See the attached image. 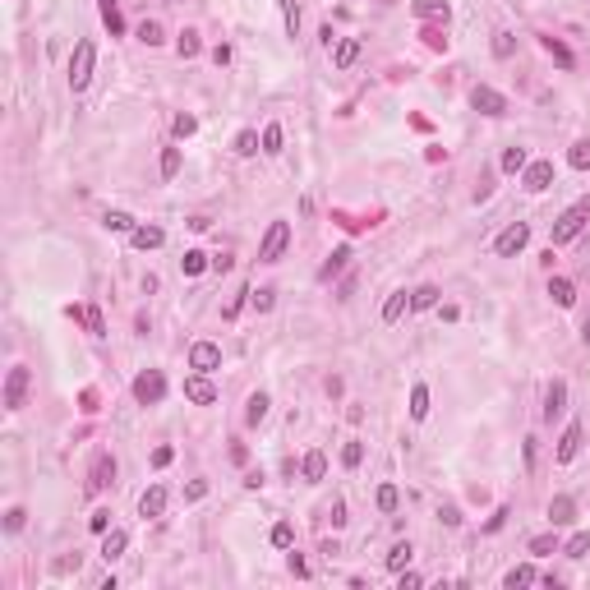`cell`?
<instances>
[{
  "mask_svg": "<svg viewBox=\"0 0 590 590\" xmlns=\"http://www.w3.org/2000/svg\"><path fill=\"white\" fill-rule=\"evenodd\" d=\"M92 65H97V46H92V42H78V46H74V56H69V88H74V92L88 88Z\"/></svg>",
  "mask_w": 590,
  "mask_h": 590,
  "instance_id": "cell-1",
  "label": "cell"
},
{
  "mask_svg": "<svg viewBox=\"0 0 590 590\" xmlns=\"http://www.w3.org/2000/svg\"><path fill=\"white\" fill-rule=\"evenodd\" d=\"M586 217H590V199L572 203V208L554 222V245H568V240H577V235H581V226H586Z\"/></svg>",
  "mask_w": 590,
  "mask_h": 590,
  "instance_id": "cell-2",
  "label": "cell"
},
{
  "mask_svg": "<svg viewBox=\"0 0 590 590\" xmlns=\"http://www.w3.org/2000/svg\"><path fill=\"white\" fill-rule=\"evenodd\" d=\"M28 388H33V374L23 365H14L10 374H5V411H23V406H28Z\"/></svg>",
  "mask_w": 590,
  "mask_h": 590,
  "instance_id": "cell-3",
  "label": "cell"
},
{
  "mask_svg": "<svg viewBox=\"0 0 590 590\" xmlns=\"http://www.w3.org/2000/svg\"><path fill=\"white\" fill-rule=\"evenodd\" d=\"M162 397H167V379H162V369H143V374L134 379V401H139V406H157Z\"/></svg>",
  "mask_w": 590,
  "mask_h": 590,
  "instance_id": "cell-4",
  "label": "cell"
},
{
  "mask_svg": "<svg viewBox=\"0 0 590 590\" xmlns=\"http://www.w3.org/2000/svg\"><path fill=\"white\" fill-rule=\"evenodd\" d=\"M286 245H290V226L286 222H272V226H267V235H263V245H258V263H277V258L286 254Z\"/></svg>",
  "mask_w": 590,
  "mask_h": 590,
  "instance_id": "cell-5",
  "label": "cell"
},
{
  "mask_svg": "<svg viewBox=\"0 0 590 590\" xmlns=\"http://www.w3.org/2000/svg\"><path fill=\"white\" fill-rule=\"evenodd\" d=\"M526 245H531V226H526V222H512L507 231L498 235V240H493V254H498V258H517Z\"/></svg>",
  "mask_w": 590,
  "mask_h": 590,
  "instance_id": "cell-6",
  "label": "cell"
},
{
  "mask_svg": "<svg viewBox=\"0 0 590 590\" xmlns=\"http://www.w3.org/2000/svg\"><path fill=\"white\" fill-rule=\"evenodd\" d=\"M190 369H194V374L222 369V346H217V342H194L190 346Z\"/></svg>",
  "mask_w": 590,
  "mask_h": 590,
  "instance_id": "cell-7",
  "label": "cell"
},
{
  "mask_svg": "<svg viewBox=\"0 0 590 590\" xmlns=\"http://www.w3.org/2000/svg\"><path fill=\"white\" fill-rule=\"evenodd\" d=\"M470 106H475L479 115H507V97H503L498 88H489V83H479V88L470 92Z\"/></svg>",
  "mask_w": 590,
  "mask_h": 590,
  "instance_id": "cell-8",
  "label": "cell"
},
{
  "mask_svg": "<svg viewBox=\"0 0 590 590\" xmlns=\"http://www.w3.org/2000/svg\"><path fill=\"white\" fill-rule=\"evenodd\" d=\"M111 484H115V457L101 452V457L92 461V470H88V493H101V489H111Z\"/></svg>",
  "mask_w": 590,
  "mask_h": 590,
  "instance_id": "cell-9",
  "label": "cell"
},
{
  "mask_svg": "<svg viewBox=\"0 0 590 590\" xmlns=\"http://www.w3.org/2000/svg\"><path fill=\"white\" fill-rule=\"evenodd\" d=\"M521 185L531 194H545L549 185H554V162H526V171H521Z\"/></svg>",
  "mask_w": 590,
  "mask_h": 590,
  "instance_id": "cell-10",
  "label": "cell"
},
{
  "mask_svg": "<svg viewBox=\"0 0 590 590\" xmlns=\"http://www.w3.org/2000/svg\"><path fill=\"white\" fill-rule=\"evenodd\" d=\"M185 397H190L194 406H212V401H217V388L208 383V374H194V379H185Z\"/></svg>",
  "mask_w": 590,
  "mask_h": 590,
  "instance_id": "cell-11",
  "label": "cell"
},
{
  "mask_svg": "<svg viewBox=\"0 0 590 590\" xmlns=\"http://www.w3.org/2000/svg\"><path fill=\"white\" fill-rule=\"evenodd\" d=\"M162 512H167V489L153 484V489H143V498H139V517H162Z\"/></svg>",
  "mask_w": 590,
  "mask_h": 590,
  "instance_id": "cell-12",
  "label": "cell"
},
{
  "mask_svg": "<svg viewBox=\"0 0 590 590\" xmlns=\"http://www.w3.org/2000/svg\"><path fill=\"white\" fill-rule=\"evenodd\" d=\"M549 521H554V526H572V521H577V503H572L568 493H558V498L549 503Z\"/></svg>",
  "mask_w": 590,
  "mask_h": 590,
  "instance_id": "cell-13",
  "label": "cell"
},
{
  "mask_svg": "<svg viewBox=\"0 0 590 590\" xmlns=\"http://www.w3.org/2000/svg\"><path fill=\"white\" fill-rule=\"evenodd\" d=\"M129 240H134V249H162L167 231H162V226H134V231H129Z\"/></svg>",
  "mask_w": 590,
  "mask_h": 590,
  "instance_id": "cell-14",
  "label": "cell"
},
{
  "mask_svg": "<svg viewBox=\"0 0 590 590\" xmlns=\"http://www.w3.org/2000/svg\"><path fill=\"white\" fill-rule=\"evenodd\" d=\"M563 406H568V383L554 379V383H549V392H545V420H554Z\"/></svg>",
  "mask_w": 590,
  "mask_h": 590,
  "instance_id": "cell-15",
  "label": "cell"
},
{
  "mask_svg": "<svg viewBox=\"0 0 590 590\" xmlns=\"http://www.w3.org/2000/svg\"><path fill=\"white\" fill-rule=\"evenodd\" d=\"M360 60V37H342V42H337V51H332V65L337 69H351Z\"/></svg>",
  "mask_w": 590,
  "mask_h": 590,
  "instance_id": "cell-16",
  "label": "cell"
},
{
  "mask_svg": "<svg viewBox=\"0 0 590 590\" xmlns=\"http://www.w3.org/2000/svg\"><path fill=\"white\" fill-rule=\"evenodd\" d=\"M549 295H554L558 309H572V304H577V286H572L568 277H554V281H549Z\"/></svg>",
  "mask_w": 590,
  "mask_h": 590,
  "instance_id": "cell-17",
  "label": "cell"
},
{
  "mask_svg": "<svg viewBox=\"0 0 590 590\" xmlns=\"http://www.w3.org/2000/svg\"><path fill=\"white\" fill-rule=\"evenodd\" d=\"M125 549H129V535H125V531H106V535H101V558H106V563H115Z\"/></svg>",
  "mask_w": 590,
  "mask_h": 590,
  "instance_id": "cell-18",
  "label": "cell"
},
{
  "mask_svg": "<svg viewBox=\"0 0 590 590\" xmlns=\"http://www.w3.org/2000/svg\"><path fill=\"white\" fill-rule=\"evenodd\" d=\"M406 309H411V295H406V290H392L388 304H383V323H397Z\"/></svg>",
  "mask_w": 590,
  "mask_h": 590,
  "instance_id": "cell-19",
  "label": "cell"
},
{
  "mask_svg": "<svg viewBox=\"0 0 590 590\" xmlns=\"http://www.w3.org/2000/svg\"><path fill=\"white\" fill-rule=\"evenodd\" d=\"M203 267H212V258L203 254V249H185V258H180V272H185V277H199Z\"/></svg>",
  "mask_w": 590,
  "mask_h": 590,
  "instance_id": "cell-20",
  "label": "cell"
},
{
  "mask_svg": "<svg viewBox=\"0 0 590 590\" xmlns=\"http://www.w3.org/2000/svg\"><path fill=\"white\" fill-rule=\"evenodd\" d=\"M577 447H581V424H568V429H563V443H558V461H572Z\"/></svg>",
  "mask_w": 590,
  "mask_h": 590,
  "instance_id": "cell-21",
  "label": "cell"
},
{
  "mask_svg": "<svg viewBox=\"0 0 590 590\" xmlns=\"http://www.w3.org/2000/svg\"><path fill=\"white\" fill-rule=\"evenodd\" d=\"M346 263H351V245H342V249H332V258H328V263L323 267H318V277H323V281H332L337 277V272H342V267Z\"/></svg>",
  "mask_w": 590,
  "mask_h": 590,
  "instance_id": "cell-22",
  "label": "cell"
},
{
  "mask_svg": "<svg viewBox=\"0 0 590 590\" xmlns=\"http://www.w3.org/2000/svg\"><path fill=\"white\" fill-rule=\"evenodd\" d=\"M415 19H447V0H411Z\"/></svg>",
  "mask_w": 590,
  "mask_h": 590,
  "instance_id": "cell-23",
  "label": "cell"
},
{
  "mask_svg": "<svg viewBox=\"0 0 590 590\" xmlns=\"http://www.w3.org/2000/svg\"><path fill=\"white\" fill-rule=\"evenodd\" d=\"M254 153H263V139L254 129H240L235 134V157H254Z\"/></svg>",
  "mask_w": 590,
  "mask_h": 590,
  "instance_id": "cell-24",
  "label": "cell"
},
{
  "mask_svg": "<svg viewBox=\"0 0 590 590\" xmlns=\"http://www.w3.org/2000/svg\"><path fill=\"white\" fill-rule=\"evenodd\" d=\"M300 470H304V479H309V484H318V479L328 475V457H323V452H309Z\"/></svg>",
  "mask_w": 590,
  "mask_h": 590,
  "instance_id": "cell-25",
  "label": "cell"
},
{
  "mask_svg": "<svg viewBox=\"0 0 590 590\" xmlns=\"http://www.w3.org/2000/svg\"><path fill=\"white\" fill-rule=\"evenodd\" d=\"M267 406H272V401H267V392H254V397H249V406H245V420H249V424H263V420H267Z\"/></svg>",
  "mask_w": 590,
  "mask_h": 590,
  "instance_id": "cell-26",
  "label": "cell"
},
{
  "mask_svg": "<svg viewBox=\"0 0 590 590\" xmlns=\"http://www.w3.org/2000/svg\"><path fill=\"white\" fill-rule=\"evenodd\" d=\"M101 23L111 28V37L125 33V19H120V5H115V0H101Z\"/></svg>",
  "mask_w": 590,
  "mask_h": 590,
  "instance_id": "cell-27",
  "label": "cell"
},
{
  "mask_svg": "<svg viewBox=\"0 0 590 590\" xmlns=\"http://www.w3.org/2000/svg\"><path fill=\"white\" fill-rule=\"evenodd\" d=\"M424 415H429V388L415 383L411 388V420H424Z\"/></svg>",
  "mask_w": 590,
  "mask_h": 590,
  "instance_id": "cell-28",
  "label": "cell"
},
{
  "mask_svg": "<svg viewBox=\"0 0 590 590\" xmlns=\"http://www.w3.org/2000/svg\"><path fill=\"white\" fill-rule=\"evenodd\" d=\"M531 581H535V568H531V563H521V568H512L507 577H503V586H507V590H521V586H531Z\"/></svg>",
  "mask_w": 590,
  "mask_h": 590,
  "instance_id": "cell-29",
  "label": "cell"
},
{
  "mask_svg": "<svg viewBox=\"0 0 590 590\" xmlns=\"http://www.w3.org/2000/svg\"><path fill=\"white\" fill-rule=\"evenodd\" d=\"M568 167H572V171H590V139L572 143V153H568Z\"/></svg>",
  "mask_w": 590,
  "mask_h": 590,
  "instance_id": "cell-30",
  "label": "cell"
},
{
  "mask_svg": "<svg viewBox=\"0 0 590 590\" xmlns=\"http://www.w3.org/2000/svg\"><path fill=\"white\" fill-rule=\"evenodd\" d=\"M545 51H549V56H554V60H558V65H563V69H572V65H577V56H572L568 46L558 42V37H545Z\"/></svg>",
  "mask_w": 590,
  "mask_h": 590,
  "instance_id": "cell-31",
  "label": "cell"
},
{
  "mask_svg": "<svg viewBox=\"0 0 590 590\" xmlns=\"http://www.w3.org/2000/svg\"><path fill=\"white\" fill-rule=\"evenodd\" d=\"M438 304V286H415L411 290V309H434Z\"/></svg>",
  "mask_w": 590,
  "mask_h": 590,
  "instance_id": "cell-32",
  "label": "cell"
},
{
  "mask_svg": "<svg viewBox=\"0 0 590 590\" xmlns=\"http://www.w3.org/2000/svg\"><path fill=\"white\" fill-rule=\"evenodd\" d=\"M401 507V489L397 484H379V512H397Z\"/></svg>",
  "mask_w": 590,
  "mask_h": 590,
  "instance_id": "cell-33",
  "label": "cell"
},
{
  "mask_svg": "<svg viewBox=\"0 0 590 590\" xmlns=\"http://www.w3.org/2000/svg\"><path fill=\"white\" fill-rule=\"evenodd\" d=\"M176 51H180L185 60H190V56H199V51H203L199 33H194V28H185V33H180V42H176Z\"/></svg>",
  "mask_w": 590,
  "mask_h": 590,
  "instance_id": "cell-34",
  "label": "cell"
},
{
  "mask_svg": "<svg viewBox=\"0 0 590 590\" xmlns=\"http://www.w3.org/2000/svg\"><path fill=\"white\" fill-rule=\"evenodd\" d=\"M281 143H286L281 125H267V129H263V153H267V157H277V153H281Z\"/></svg>",
  "mask_w": 590,
  "mask_h": 590,
  "instance_id": "cell-35",
  "label": "cell"
},
{
  "mask_svg": "<svg viewBox=\"0 0 590 590\" xmlns=\"http://www.w3.org/2000/svg\"><path fill=\"white\" fill-rule=\"evenodd\" d=\"M526 162H531V157H526V148H507V153H503V171H507V176L526 171Z\"/></svg>",
  "mask_w": 590,
  "mask_h": 590,
  "instance_id": "cell-36",
  "label": "cell"
},
{
  "mask_svg": "<svg viewBox=\"0 0 590 590\" xmlns=\"http://www.w3.org/2000/svg\"><path fill=\"white\" fill-rule=\"evenodd\" d=\"M493 56H498V60H512L517 56V37L512 33H493Z\"/></svg>",
  "mask_w": 590,
  "mask_h": 590,
  "instance_id": "cell-37",
  "label": "cell"
},
{
  "mask_svg": "<svg viewBox=\"0 0 590 590\" xmlns=\"http://www.w3.org/2000/svg\"><path fill=\"white\" fill-rule=\"evenodd\" d=\"M411 554H415V549L406 545V540H401V545H392V549H388V568H392V572H401L406 563H411Z\"/></svg>",
  "mask_w": 590,
  "mask_h": 590,
  "instance_id": "cell-38",
  "label": "cell"
},
{
  "mask_svg": "<svg viewBox=\"0 0 590 590\" xmlns=\"http://www.w3.org/2000/svg\"><path fill=\"white\" fill-rule=\"evenodd\" d=\"M267 540H272V545H277V549H290V545H295V526H290V521H277V526H272V535H267Z\"/></svg>",
  "mask_w": 590,
  "mask_h": 590,
  "instance_id": "cell-39",
  "label": "cell"
},
{
  "mask_svg": "<svg viewBox=\"0 0 590 590\" xmlns=\"http://www.w3.org/2000/svg\"><path fill=\"white\" fill-rule=\"evenodd\" d=\"M83 328H88L92 337H106V318H101L97 304H88V309H83Z\"/></svg>",
  "mask_w": 590,
  "mask_h": 590,
  "instance_id": "cell-40",
  "label": "cell"
},
{
  "mask_svg": "<svg viewBox=\"0 0 590 590\" xmlns=\"http://www.w3.org/2000/svg\"><path fill=\"white\" fill-rule=\"evenodd\" d=\"M563 554H568V558H586V554H590V535H586V531H577L568 545H563Z\"/></svg>",
  "mask_w": 590,
  "mask_h": 590,
  "instance_id": "cell-41",
  "label": "cell"
},
{
  "mask_svg": "<svg viewBox=\"0 0 590 590\" xmlns=\"http://www.w3.org/2000/svg\"><path fill=\"white\" fill-rule=\"evenodd\" d=\"M101 226H106V231H125V235H129L134 231V217H129V212H106Z\"/></svg>",
  "mask_w": 590,
  "mask_h": 590,
  "instance_id": "cell-42",
  "label": "cell"
},
{
  "mask_svg": "<svg viewBox=\"0 0 590 590\" xmlns=\"http://www.w3.org/2000/svg\"><path fill=\"white\" fill-rule=\"evenodd\" d=\"M139 42H148V46H162V42H167V37H162V23L143 19V23H139Z\"/></svg>",
  "mask_w": 590,
  "mask_h": 590,
  "instance_id": "cell-43",
  "label": "cell"
},
{
  "mask_svg": "<svg viewBox=\"0 0 590 590\" xmlns=\"http://www.w3.org/2000/svg\"><path fill=\"white\" fill-rule=\"evenodd\" d=\"M180 176V148H167L162 153V180H176Z\"/></svg>",
  "mask_w": 590,
  "mask_h": 590,
  "instance_id": "cell-44",
  "label": "cell"
},
{
  "mask_svg": "<svg viewBox=\"0 0 590 590\" xmlns=\"http://www.w3.org/2000/svg\"><path fill=\"white\" fill-rule=\"evenodd\" d=\"M360 461H365V443H346V447H342V466L356 470Z\"/></svg>",
  "mask_w": 590,
  "mask_h": 590,
  "instance_id": "cell-45",
  "label": "cell"
},
{
  "mask_svg": "<svg viewBox=\"0 0 590 590\" xmlns=\"http://www.w3.org/2000/svg\"><path fill=\"white\" fill-rule=\"evenodd\" d=\"M281 14H286V33L295 37L300 33V5H295V0H281Z\"/></svg>",
  "mask_w": 590,
  "mask_h": 590,
  "instance_id": "cell-46",
  "label": "cell"
},
{
  "mask_svg": "<svg viewBox=\"0 0 590 590\" xmlns=\"http://www.w3.org/2000/svg\"><path fill=\"white\" fill-rule=\"evenodd\" d=\"M249 300H254V309H258V314H267V309H272V304H277V290H272V286H263V290H258V295H254V290H249Z\"/></svg>",
  "mask_w": 590,
  "mask_h": 590,
  "instance_id": "cell-47",
  "label": "cell"
},
{
  "mask_svg": "<svg viewBox=\"0 0 590 590\" xmlns=\"http://www.w3.org/2000/svg\"><path fill=\"white\" fill-rule=\"evenodd\" d=\"M171 129H176V139H190V134L199 129V120H194V115H176V120H171Z\"/></svg>",
  "mask_w": 590,
  "mask_h": 590,
  "instance_id": "cell-48",
  "label": "cell"
},
{
  "mask_svg": "<svg viewBox=\"0 0 590 590\" xmlns=\"http://www.w3.org/2000/svg\"><path fill=\"white\" fill-rule=\"evenodd\" d=\"M23 521H28V512H23V507H10V512H5V531H10V535H19Z\"/></svg>",
  "mask_w": 590,
  "mask_h": 590,
  "instance_id": "cell-49",
  "label": "cell"
},
{
  "mask_svg": "<svg viewBox=\"0 0 590 590\" xmlns=\"http://www.w3.org/2000/svg\"><path fill=\"white\" fill-rule=\"evenodd\" d=\"M531 554H558V540H554V535H535V540H531Z\"/></svg>",
  "mask_w": 590,
  "mask_h": 590,
  "instance_id": "cell-50",
  "label": "cell"
},
{
  "mask_svg": "<svg viewBox=\"0 0 590 590\" xmlns=\"http://www.w3.org/2000/svg\"><path fill=\"white\" fill-rule=\"evenodd\" d=\"M88 526H92L97 535H106V531H111V512H106V507H101V512H92V517H88Z\"/></svg>",
  "mask_w": 590,
  "mask_h": 590,
  "instance_id": "cell-51",
  "label": "cell"
},
{
  "mask_svg": "<svg viewBox=\"0 0 590 590\" xmlns=\"http://www.w3.org/2000/svg\"><path fill=\"white\" fill-rule=\"evenodd\" d=\"M420 37H424V42H429V46H434V51H443V46H447V37H443V33H438V28H424V33H420Z\"/></svg>",
  "mask_w": 590,
  "mask_h": 590,
  "instance_id": "cell-52",
  "label": "cell"
},
{
  "mask_svg": "<svg viewBox=\"0 0 590 590\" xmlns=\"http://www.w3.org/2000/svg\"><path fill=\"white\" fill-rule=\"evenodd\" d=\"M397 586H401V590H420V586H424V581H420V577H415V572H406V568H401V581H397Z\"/></svg>",
  "mask_w": 590,
  "mask_h": 590,
  "instance_id": "cell-53",
  "label": "cell"
},
{
  "mask_svg": "<svg viewBox=\"0 0 590 590\" xmlns=\"http://www.w3.org/2000/svg\"><path fill=\"white\" fill-rule=\"evenodd\" d=\"M171 457H176L171 447H157V452H153V466H157V470H162V466H171Z\"/></svg>",
  "mask_w": 590,
  "mask_h": 590,
  "instance_id": "cell-54",
  "label": "cell"
},
{
  "mask_svg": "<svg viewBox=\"0 0 590 590\" xmlns=\"http://www.w3.org/2000/svg\"><path fill=\"white\" fill-rule=\"evenodd\" d=\"M203 493H208V484H203V479H194L190 489H185V498H190V503H199V498H203Z\"/></svg>",
  "mask_w": 590,
  "mask_h": 590,
  "instance_id": "cell-55",
  "label": "cell"
},
{
  "mask_svg": "<svg viewBox=\"0 0 590 590\" xmlns=\"http://www.w3.org/2000/svg\"><path fill=\"white\" fill-rule=\"evenodd\" d=\"M212 60H217V65H231V46H226V42L212 46Z\"/></svg>",
  "mask_w": 590,
  "mask_h": 590,
  "instance_id": "cell-56",
  "label": "cell"
},
{
  "mask_svg": "<svg viewBox=\"0 0 590 590\" xmlns=\"http://www.w3.org/2000/svg\"><path fill=\"white\" fill-rule=\"evenodd\" d=\"M290 572H295V577H309V563H304L300 554H290Z\"/></svg>",
  "mask_w": 590,
  "mask_h": 590,
  "instance_id": "cell-57",
  "label": "cell"
},
{
  "mask_svg": "<svg viewBox=\"0 0 590 590\" xmlns=\"http://www.w3.org/2000/svg\"><path fill=\"white\" fill-rule=\"evenodd\" d=\"M438 517H443V526H461V512H457V507H443Z\"/></svg>",
  "mask_w": 590,
  "mask_h": 590,
  "instance_id": "cell-58",
  "label": "cell"
},
{
  "mask_svg": "<svg viewBox=\"0 0 590 590\" xmlns=\"http://www.w3.org/2000/svg\"><path fill=\"white\" fill-rule=\"evenodd\" d=\"M245 489H263V470H249V475H245Z\"/></svg>",
  "mask_w": 590,
  "mask_h": 590,
  "instance_id": "cell-59",
  "label": "cell"
},
{
  "mask_svg": "<svg viewBox=\"0 0 590 590\" xmlns=\"http://www.w3.org/2000/svg\"><path fill=\"white\" fill-rule=\"evenodd\" d=\"M231 461H240V466H245V461H249V447H245V443H235V447H231Z\"/></svg>",
  "mask_w": 590,
  "mask_h": 590,
  "instance_id": "cell-60",
  "label": "cell"
},
{
  "mask_svg": "<svg viewBox=\"0 0 590 590\" xmlns=\"http://www.w3.org/2000/svg\"><path fill=\"white\" fill-rule=\"evenodd\" d=\"M332 526H346V503H332Z\"/></svg>",
  "mask_w": 590,
  "mask_h": 590,
  "instance_id": "cell-61",
  "label": "cell"
},
{
  "mask_svg": "<svg viewBox=\"0 0 590 590\" xmlns=\"http://www.w3.org/2000/svg\"><path fill=\"white\" fill-rule=\"evenodd\" d=\"M581 342H586V346H590V318H586V328H581Z\"/></svg>",
  "mask_w": 590,
  "mask_h": 590,
  "instance_id": "cell-62",
  "label": "cell"
}]
</instances>
